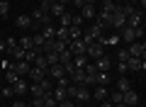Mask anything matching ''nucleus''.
I'll use <instances>...</instances> for the list:
<instances>
[{
	"instance_id": "1",
	"label": "nucleus",
	"mask_w": 146,
	"mask_h": 107,
	"mask_svg": "<svg viewBox=\"0 0 146 107\" xmlns=\"http://www.w3.org/2000/svg\"><path fill=\"white\" fill-rule=\"evenodd\" d=\"M127 25V15L124 12H122V7H119V3H117V7H115V12H112V22H110V27H112V29H117L119 32L122 27Z\"/></svg>"
},
{
	"instance_id": "2",
	"label": "nucleus",
	"mask_w": 146,
	"mask_h": 107,
	"mask_svg": "<svg viewBox=\"0 0 146 107\" xmlns=\"http://www.w3.org/2000/svg\"><path fill=\"white\" fill-rule=\"evenodd\" d=\"M127 51H129V56L146 58V44H144V39H136V41H131V44L127 46Z\"/></svg>"
},
{
	"instance_id": "3",
	"label": "nucleus",
	"mask_w": 146,
	"mask_h": 107,
	"mask_svg": "<svg viewBox=\"0 0 146 107\" xmlns=\"http://www.w3.org/2000/svg\"><path fill=\"white\" fill-rule=\"evenodd\" d=\"M73 102H88L90 100V88L88 85H73V97H71Z\"/></svg>"
},
{
	"instance_id": "4",
	"label": "nucleus",
	"mask_w": 146,
	"mask_h": 107,
	"mask_svg": "<svg viewBox=\"0 0 146 107\" xmlns=\"http://www.w3.org/2000/svg\"><path fill=\"white\" fill-rule=\"evenodd\" d=\"M124 63H127V71H129V73H136V71H141V73H144V71H146V61H144V58L129 56Z\"/></svg>"
},
{
	"instance_id": "5",
	"label": "nucleus",
	"mask_w": 146,
	"mask_h": 107,
	"mask_svg": "<svg viewBox=\"0 0 146 107\" xmlns=\"http://www.w3.org/2000/svg\"><path fill=\"white\" fill-rule=\"evenodd\" d=\"M66 49L71 51L73 56H80V54H85V49H88V44H85L83 39H71V41L66 44Z\"/></svg>"
},
{
	"instance_id": "6",
	"label": "nucleus",
	"mask_w": 146,
	"mask_h": 107,
	"mask_svg": "<svg viewBox=\"0 0 146 107\" xmlns=\"http://www.w3.org/2000/svg\"><path fill=\"white\" fill-rule=\"evenodd\" d=\"M139 37H136V29L134 27H129V25H124L119 29V41H124V44H131V41H136Z\"/></svg>"
},
{
	"instance_id": "7",
	"label": "nucleus",
	"mask_w": 146,
	"mask_h": 107,
	"mask_svg": "<svg viewBox=\"0 0 146 107\" xmlns=\"http://www.w3.org/2000/svg\"><path fill=\"white\" fill-rule=\"evenodd\" d=\"M107 95H110L107 85H93V90H90V100H98V102L107 100Z\"/></svg>"
},
{
	"instance_id": "8",
	"label": "nucleus",
	"mask_w": 146,
	"mask_h": 107,
	"mask_svg": "<svg viewBox=\"0 0 146 107\" xmlns=\"http://www.w3.org/2000/svg\"><path fill=\"white\" fill-rule=\"evenodd\" d=\"M93 63H95V68H98L100 73H107L110 68H112V58H110L107 54H105V56H100V58H95Z\"/></svg>"
},
{
	"instance_id": "9",
	"label": "nucleus",
	"mask_w": 146,
	"mask_h": 107,
	"mask_svg": "<svg viewBox=\"0 0 146 107\" xmlns=\"http://www.w3.org/2000/svg\"><path fill=\"white\" fill-rule=\"evenodd\" d=\"M122 102H124L127 107H136V105H139V95L134 92V88H131V90H124V92H122Z\"/></svg>"
},
{
	"instance_id": "10",
	"label": "nucleus",
	"mask_w": 146,
	"mask_h": 107,
	"mask_svg": "<svg viewBox=\"0 0 146 107\" xmlns=\"http://www.w3.org/2000/svg\"><path fill=\"white\" fill-rule=\"evenodd\" d=\"M27 76H29V80H32V83H42L44 78H46V71H44V68H36V66H32V71L27 73Z\"/></svg>"
},
{
	"instance_id": "11",
	"label": "nucleus",
	"mask_w": 146,
	"mask_h": 107,
	"mask_svg": "<svg viewBox=\"0 0 146 107\" xmlns=\"http://www.w3.org/2000/svg\"><path fill=\"white\" fill-rule=\"evenodd\" d=\"M12 68H15V73L22 78V76H27V73L32 71V63L29 61H15V66H12Z\"/></svg>"
},
{
	"instance_id": "12",
	"label": "nucleus",
	"mask_w": 146,
	"mask_h": 107,
	"mask_svg": "<svg viewBox=\"0 0 146 107\" xmlns=\"http://www.w3.org/2000/svg\"><path fill=\"white\" fill-rule=\"evenodd\" d=\"M95 15H98V5H83L80 7V17L83 20H95Z\"/></svg>"
},
{
	"instance_id": "13",
	"label": "nucleus",
	"mask_w": 146,
	"mask_h": 107,
	"mask_svg": "<svg viewBox=\"0 0 146 107\" xmlns=\"http://www.w3.org/2000/svg\"><path fill=\"white\" fill-rule=\"evenodd\" d=\"M141 15H144V12H134V15H129V17H127V25H129V27H134V29H136V27H144V17H141Z\"/></svg>"
},
{
	"instance_id": "14",
	"label": "nucleus",
	"mask_w": 146,
	"mask_h": 107,
	"mask_svg": "<svg viewBox=\"0 0 146 107\" xmlns=\"http://www.w3.org/2000/svg\"><path fill=\"white\" fill-rule=\"evenodd\" d=\"M88 61H90V58L85 56V54H80V56H73V58H71V63H73V68H76V71H83V68L88 66Z\"/></svg>"
},
{
	"instance_id": "15",
	"label": "nucleus",
	"mask_w": 146,
	"mask_h": 107,
	"mask_svg": "<svg viewBox=\"0 0 146 107\" xmlns=\"http://www.w3.org/2000/svg\"><path fill=\"white\" fill-rule=\"evenodd\" d=\"M12 90H15V95H25V92H29V85H27V83L20 78V80L12 85Z\"/></svg>"
},
{
	"instance_id": "16",
	"label": "nucleus",
	"mask_w": 146,
	"mask_h": 107,
	"mask_svg": "<svg viewBox=\"0 0 146 107\" xmlns=\"http://www.w3.org/2000/svg\"><path fill=\"white\" fill-rule=\"evenodd\" d=\"M17 27H20V29H32V17L29 15H20L17 17Z\"/></svg>"
},
{
	"instance_id": "17",
	"label": "nucleus",
	"mask_w": 146,
	"mask_h": 107,
	"mask_svg": "<svg viewBox=\"0 0 146 107\" xmlns=\"http://www.w3.org/2000/svg\"><path fill=\"white\" fill-rule=\"evenodd\" d=\"M117 90L124 92V90H131V80L127 76H119V80H117Z\"/></svg>"
},
{
	"instance_id": "18",
	"label": "nucleus",
	"mask_w": 146,
	"mask_h": 107,
	"mask_svg": "<svg viewBox=\"0 0 146 107\" xmlns=\"http://www.w3.org/2000/svg\"><path fill=\"white\" fill-rule=\"evenodd\" d=\"M42 37H44V39H54V37H56V27H54V25L42 27Z\"/></svg>"
},
{
	"instance_id": "19",
	"label": "nucleus",
	"mask_w": 146,
	"mask_h": 107,
	"mask_svg": "<svg viewBox=\"0 0 146 107\" xmlns=\"http://www.w3.org/2000/svg\"><path fill=\"white\" fill-rule=\"evenodd\" d=\"M17 80H20V76L15 73V68L12 71H5V85H15Z\"/></svg>"
},
{
	"instance_id": "20",
	"label": "nucleus",
	"mask_w": 146,
	"mask_h": 107,
	"mask_svg": "<svg viewBox=\"0 0 146 107\" xmlns=\"http://www.w3.org/2000/svg\"><path fill=\"white\" fill-rule=\"evenodd\" d=\"M17 46H22L25 51H29V49H32V37H29V34L20 37V39H17Z\"/></svg>"
},
{
	"instance_id": "21",
	"label": "nucleus",
	"mask_w": 146,
	"mask_h": 107,
	"mask_svg": "<svg viewBox=\"0 0 146 107\" xmlns=\"http://www.w3.org/2000/svg\"><path fill=\"white\" fill-rule=\"evenodd\" d=\"M80 37H83V27H68V41L80 39Z\"/></svg>"
},
{
	"instance_id": "22",
	"label": "nucleus",
	"mask_w": 146,
	"mask_h": 107,
	"mask_svg": "<svg viewBox=\"0 0 146 107\" xmlns=\"http://www.w3.org/2000/svg\"><path fill=\"white\" fill-rule=\"evenodd\" d=\"M71 20H73L71 12H61V15H58V25L61 27H71Z\"/></svg>"
},
{
	"instance_id": "23",
	"label": "nucleus",
	"mask_w": 146,
	"mask_h": 107,
	"mask_svg": "<svg viewBox=\"0 0 146 107\" xmlns=\"http://www.w3.org/2000/svg\"><path fill=\"white\" fill-rule=\"evenodd\" d=\"M39 85H42V90H44V95H49V92L54 90V80H51V78H49V76L44 78V80L39 83Z\"/></svg>"
},
{
	"instance_id": "24",
	"label": "nucleus",
	"mask_w": 146,
	"mask_h": 107,
	"mask_svg": "<svg viewBox=\"0 0 146 107\" xmlns=\"http://www.w3.org/2000/svg\"><path fill=\"white\" fill-rule=\"evenodd\" d=\"M54 39L66 41V44H68V27H58V29H56V37H54Z\"/></svg>"
},
{
	"instance_id": "25",
	"label": "nucleus",
	"mask_w": 146,
	"mask_h": 107,
	"mask_svg": "<svg viewBox=\"0 0 146 107\" xmlns=\"http://www.w3.org/2000/svg\"><path fill=\"white\" fill-rule=\"evenodd\" d=\"M107 83H110V76H107V73H95V85H107Z\"/></svg>"
},
{
	"instance_id": "26",
	"label": "nucleus",
	"mask_w": 146,
	"mask_h": 107,
	"mask_svg": "<svg viewBox=\"0 0 146 107\" xmlns=\"http://www.w3.org/2000/svg\"><path fill=\"white\" fill-rule=\"evenodd\" d=\"M29 92H32V97H44V90H42L39 83H32V85H29Z\"/></svg>"
},
{
	"instance_id": "27",
	"label": "nucleus",
	"mask_w": 146,
	"mask_h": 107,
	"mask_svg": "<svg viewBox=\"0 0 146 107\" xmlns=\"http://www.w3.org/2000/svg\"><path fill=\"white\" fill-rule=\"evenodd\" d=\"M71 58H73V54L68 49H63L61 54H58V63H71Z\"/></svg>"
},
{
	"instance_id": "28",
	"label": "nucleus",
	"mask_w": 146,
	"mask_h": 107,
	"mask_svg": "<svg viewBox=\"0 0 146 107\" xmlns=\"http://www.w3.org/2000/svg\"><path fill=\"white\" fill-rule=\"evenodd\" d=\"M44 58H46V63H49V66L58 63V54H56V51H51V54H44Z\"/></svg>"
},
{
	"instance_id": "29",
	"label": "nucleus",
	"mask_w": 146,
	"mask_h": 107,
	"mask_svg": "<svg viewBox=\"0 0 146 107\" xmlns=\"http://www.w3.org/2000/svg\"><path fill=\"white\" fill-rule=\"evenodd\" d=\"M7 12H10V0H0V15L5 17Z\"/></svg>"
},
{
	"instance_id": "30",
	"label": "nucleus",
	"mask_w": 146,
	"mask_h": 107,
	"mask_svg": "<svg viewBox=\"0 0 146 107\" xmlns=\"http://www.w3.org/2000/svg\"><path fill=\"white\" fill-rule=\"evenodd\" d=\"M44 107H58V102L51 97V92H49V95H44Z\"/></svg>"
},
{
	"instance_id": "31",
	"label": "nucleus",
	"mask_w": 146,
	"mask_h": 107,
	"mask_svg": "<svg viewBox=\"0 0 146 107\" xmlns=\"http://www.w3.org/2000/svg\"><path fill=\"white\" fill-rule=\"evenodd\" d=\"M0 66H3V71H12L15 61H12V58H3V61H0Z\"/></svg>"
},
{
	"instance_id": "32",
	"label": "nucleus",
	"mask_w": 146,
	"mask_h": 107,
	"mask_svg": "<svg viewBox=\"0 0 146 107\" xmlns=\"http://www.w3.org/2000/svg\"><path fill=\"white\" fill-rule=\"evenodd\" d=\"M3 97H5V100L15 97V90H12V85H5V88H3Z\"/></svg>"
},
{
	"instance_id": "33",
	"label": "nucleus",
	"mask_w": 146,
	"mask_h": 107,
	"mask_svg": "<svg viewBox=\"0 0 146 107\" xmlns=\"http://www.w3.org/2000/svg\"><path fill=\"white\" fill-rule=\"evenodd\" d=\"M71 27H83V17H80V12H78V15H73V20H71Z\"/></svg>"
},
{
	"instance_id": "34",
	"label": "nucleus",
	"mask_w": 146,
	"mask_h": 107,
	"mask_svg": "<svg viewBox=\"0 0 146 107\" xmlns=\"http://www.w3.org/2000/svg\"><path fill=\"white\" fill-rule=\"evenodd\" d=\"M127 58H129V51H127V49H119V51H117V61H127Z\"/></svg>"
},
{
	"instance_id": "35",
	"label": "nucleus",
	"mask_w": 146,
	"mask_h": 107,
	"mask_svg": "<svg viewBox=\"0 0 146 107\" xmlns=\"http://www.w3.org/2000/svg\"><path fill=\"white\" fill-rule=\"evenodd\" d=\"M127 3H131V5H141V10L146 7V0H127Z\"/></svg>"
},
{
	"instance_id": "36",
	"label": "nucleus",
	"mask_w": 146,
	"mask_h": 107,
	"mask_svg": "<svg viewBox=\"0 0 146 107\" xmlns=\"http://www.w3.org/2000/svg\"><path fill=\"white\" fill-rule=\"evenodd\" d=\"M117 68H119V73H129V71H127V63H124V61H117Z\"/></svg>"
},
{
	"instance_id": "37",
	"label": "nucleus",
	"mask_w": 146,
	"mask_h": 107,
	"mask_svg": "<svg viewBox=\"0 0 146 107\" xmlns=\"http://www.w3.org/2000/svg\"><path fill=\"white\" fill-rule=\"evenodd\" d=\"M12 107H29V105H27L25 100H15V102H12Z\"/></svg>"
},
{
	"instance_id": "38",
	"label": "nucleus",
	"mask_w": 146,
	"mask_h": 107,
	"mask_svg": "<svg viewBox=\"0 0 146 107\" xmlns=\"http://www.w3.org/2000/svg\"><path fill=\"white\" fill-rule=\"evenodd\" d=\"M58 107H73V100H61V102H58Z\"/></svg>"
},
{
	"instance_id": "39",
	"label": "nucleus",
	"mask_w": 146,
	"mask_h": 107,
	"mask_svg": "<svg viewBox=\"0 0 146 107\" xmlns=\"http://www.w3.org/2000/svg\"><path fill=\"white\" fill-rule=\"evenodd\" d=\"M73 5H76V7H78V10H80V7H83L85 3H83V0H73Z\"/></svg>"
},
{
	"instance_id": "40",
	"label": "nucleus",
	"mask_w": 146,
	"mask_h": 107,
	"mask_svg": "<svg viewBox=\"0 0 146 107\" xmlns=\"http://www.w3.org/2000/svg\"><path fill=\"white\" fill-rule=\"evenodd\" d=\"M100 107H112V102H110V100H102V102H100Z\"/></svg>"
},
{
	"instance_id": "41",
	"label": "nucleus",
	"mask_w": 146,
	"mask_h": 107,
	"mask_svg": "<svg viewBox=\"0 0 146 107\" xmlns=\"http://www.w3.org/2000/svg\"><path fill=\"white\" fill-rule=\"evenodd\" d=\"M85 5H98V0H83Z\"/></svg>"
},
{
	"instance_id": "42",
	"label": "nucleus",
	"mask_w": 146,
	"mask_h": 107,
	"mask_svg": "<svg viewBox=\"0 0 146 107\" xmlns=\"http://www.w3.org/2000/svg\"><path fill=\"white\" fill-rule=\"evenodd\" d=\"M5 46H7V44H5V39H0V51H5Z\"/></svg>"
},
{
	"instance_id": "43",
	"label": "nucleus",
	"mask_w": 146,
	"mask_h": 107,
	"mask_svg": "<svg viewBox=\"0 0 146 107\" xmlns=\"http://www.w3.org/2000/svg\"><path fill=\"white\" fill-rule=\"evenodd\" d=\"M73 107H85V105H83V102H73Z\"/></svg>"
},
{
	"instance_id": "44",
	"label": "nucleus",
	"mask_w": 146,
	"mask_h": 107,
	"mask_svg": "<svg viewBox=\"0 0 146 107\" xmlns=\"http://www.w3.org/2000/svg\"><path fill=\"white\" fill-rule=\"evenodd\" d=\"M112 107H127V105H124V102H117V105H112Z\"/></svg>"
},
{
	"instance_id": "45",
	"label": "nucleus",
	"mask_w": 146,
	"mask_h": 107,
	"mask_svg": "<svg viewBox=\"0 0 146 107\" xmlns=\"http://www.w3.org/2000/svg\"><path fill=\"white\" fill-rule=\"evenodd\" d=\"M44 3H49V5H51V3H56V0H44Z\"/></svg>"
},
{
	"instance_id": "46",
	"label": "nucleus",
	"mask_w": 146,
	"mask_h": 107,
	"mask_svg": "<svg viewBox=\"0 0 146 107\" xmlns=\"http://www.w3.org/2000/svg\"><path fill=\"white\" fill-rule=\"evenodd\" d=\"M115 3H124V0H115Z\"/></svg>"
}]
</instances>
